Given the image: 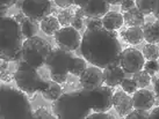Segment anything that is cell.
Returning a JSON list of instances; mask_svg holds the SVG:
<instances>
[{
	"label": "cell",
	"instance_id": "6da1fadb",
	"mask_svg": "<svg viewBox=\"0 0 159 119\" xmlns=\"http://www.w3.org/2000/svg\"><path fill=\"white\" fill-rule=\"evenodd\" d=\"M80 52L91 65L102 70L121 66L122 48L117 34L105 27L86 29L80 43Z\"/></svg>",
	"mask_w": 159,
	"mask_h": 119
},
{
	"label": "cell",
	"instance_id": "7a4b0ae2",
	"mask_svg": "<svg viewBox=\"0 0 159 119\" xmlns=\"http://www.w3.org/2000/svg\"><path fill=\"white\" fill-rule=\"evenodd\" d=\"M25 36L20 23L12 16H1L0 20V57L6 62H22Z\"/></svg>",
	"mask_w": 159,
	"mask_h": 119
},
{
	"label": "cell",
	"instance_id": "3957f363",
	"mask_svg": "<svg viewBox=\"0 0 159 119\" xmlns=\"http://www.w3.org/2000/svg\"><path fill=\"white\" fill-rule=\"evenodd\" d=\"M53 112L61 119H84L89 116L92 103L89 94L83 88L80 91L63 94L53 101Z\"/></svg>",
	"mask_w": 159,
	"mask_h": 119
},
{
	"label": "cell",
	"instance_id": "277c9868",
	"mask_svg": "<svg viewBox=\"0 0 159 119\" xmlns=\"http://www.w3.org/2000/svg\"><path fill=\"white\" fill-rule=\"evenodd\" d=\"M0 97V117L2 119L34 118L30 103L20 88L1 84Z\"/></svg>",
	"mask_w": 159,
	"mask_h": 119
},
{
	"label": "cell",
	"instance_id": "5b68a950",
	"mask_svg": "<svg viewBox=\"0 0 159 119\" xmlns=\"http://www.w3.org/2000/svg\"><path fill=\"white\" fill-rule=\"evenodd\" d=\"M14 80L18 88L28 95H33L37 91L42 94L48 87V80L45 81L41 78L37 72V67H34L25 60L19 64L14 73Z\"/></svg>",
	"mask_w": 159,
	"mask_h": 119
},
{
	"label": "cell",
	"instance_id": "8992f818",
	"mask_svg": "<svg viewBox=\"0 0 159 119\" xmlns=\"http://www.w3.org/2000/svg\"><path fill=\"white\" fill-rule=\"evenodd\" d=\"M51 50L52 49L47 40L41 37L34 36L30 38H27L23 42L22 59L34 67L39 68L45 64Z\"/></svg>",
	"mask_w": 159,
	"mask_h": 119
},
{
	"label": "cell",
	"instance_id": "52a82bcc",
	"mask_svg": "<svg viewBox=\"0 0 159 119\" xmlns=\"http://www.w3.org/2000/svg\"><path fill=\"white\" fill-rule=\"evenodd\" d=\"M73 59L75 57L71 51H66L61 48L52 49L47 58L45 65L52 73L67 74V73H70Z\"/></svg>",
	"mask_w": 159,
	"mask_h": 119
},
{
	"label": "cell",
	"instance_id": "ba28073f",
	"mask_svg": "<svg viewBox=\"0 0 159 119\" xmlns=\"http://www.w3.org/2000/svg\"><path fill=\"white\" fill-rule=\"evenodd\" d=\"M85 89V88H84ZM89 94L94 112H107L113 108L114 93L109 86H101L95 89H85Z\"/></svg>",
	"mask_w": 159,
	"mask_h": 119
},
{
	"label": "cell",
	"instance_id": "9c48e42d",
	"mask_svg": "<svg viewBox=\"0 0 159 119\" xmlns=\"http://www.w3.org/2000/svg\"><path fill=\"white\" fill-rule=\"evenodd\" d=\"M25 15L36 21H42L52 12L51 0H23L21 7Z\"/></svg>",
	"mask_w": 159,
	"mask_h": 119
},
{
	"label": "cell",
	"instance_id": "30bf717a",
	"mask_svg": "<svg viewBox=\"0 0 159 119\" xmlns=\"http://www.w3.org/2000/svg\"><path fill=\"white\" fill-rule=\"evenodd\" d=\"M55 40L58 48L64 49L66 51H75L80 46L81 37L79 31L72 26L63 27L55 34Z\"/></svg>",
	"mask_w": 159,
	"mask_h": 119
},
{
	"label": "cell",
	"instance_id": "8fae6325",
	"mask_svg": "<svg viewBox=\"0 0 159 119\" xmlns=\"http://www.w3.org/2000/svg\"><path fill=\"white\" fill-rule=\"evenodd\" d=\"M144 54L135 48H127L122 50L121 53V67L125 73L134 74L136 72L141 71L145 65Z\"/></svg>",
	"mask_w": 159,
	"mask_h": 119
},
{
	"label": "cell",
	"instance_id": "7c38bea8",
	"mask_svg": "<svg viewBox=\"0 0 159 119\" xmlns=\"http://www.w3.org/2000/svg\"><path fill=\"white\" fill-rule=\"evenodd\" d=\"M102 68L98 66L87 67L84 71V73L80 75L79 82L81 87L85 89H95L98 87H101L105 83V78H103V72Z\"/></svg>",
	"mask_w": 159,
	"mask_h": 119
},
{
	"label": "cell",
	"instance_id": "4fadbf2b",
	"mask_svg": "<svg viewBox=\"0 0 159 119\" xmlns=\"http://www.w3.org/2000/svg\"><path fill=\"white\" fill-rule=\"evenodd\" d=\"M86 18H100L102 19L109 12L111 4L107 0H85L80 6Z\"/></svg>",
	"mask_w": 159,
	"mask_h": 119
},
{
	"label": "cell",
	"instance_id": "5bb4252c",
	"mask_svg": "<svg viewBox=\"0 0 159 119\" xmlns=\"http://www.w3.org/2000/svg\"><path fill=\"white\" fill-rule=\"evenodd\" d=\"M113 105H114L116 112L119 113L121 117H125L129 115L134 109V102L133 97L129 96L128 93L125 91H117L114 94V101H113Z\"/></svg>",
	"mask_w": 159,
	"mask_h": 119
},
{
	"label": "cell",
	"instance_id": "9a60e30c",
	"mask_svg": "<svg viewBox=\"0 0 159 119\" xmlns=\"http://www.w3.org/2000/svg\"><path fill=\"white\" fill-rule=\"evenodd\" d=\"M134 108L141 110H150L155 105V95L148 89L136 90L133 96Z\"/></svg>",
	"mask_w": 159,
	"mask_h": 119
},
{
	"label": "cell",
	"instance_id": "2e32d148",
	"mask_svg": "<svg viewBox=\"0 0 159 119\" xmlns=\"http://www.w3.org/2000/svg\"><path fill=\"white\" fill-rule=\"evenodd\" d=\"M103 78L105 83L109 87H116L122 83V81L125 79V72L121 66L109 67L103 70Z\"/></svg>",
	"mask_w": 159,
	"mask_h": 119
},
{
	"label": "cell",
	"instance_id": "e0dca14e",
	"mask_svg": "<svg viewBox=\"0 0 159 119\" xmlns=\"http://www.w3.org/2000/svg\"><path fill=\"white\" fill-rule=\"evenodd\" d=\"M124 22L129 27H142L145 23V15L137 7L129 9L123 14Z\"/></svg>",
	"mask_w": 159,
	"mask_h": 119
},
{
	"label": "cell",
	"instance_id": "ac0fdd59",
	"mask_svg": "<svg viewBox=\"0 0 159 119\" xmlns=\"http://www.w3.org/2000/svg\"><path fill=\"white\" fill-rule=\"evenodd\" d=\"M103 27L109 29V30H117L120 29L124 22V18L121 13L117 12H108V13L102 18Z\"/></svg>",
	"mask_w": 159,
	"mask_h": 119
},
{
	"label": "cell",
	"instance_id": "d6986e66",
	"mask_svg": "<svg viewBox=\"0 0 159 119\" xmlns=\"http://www.w3.org/2000/svg\"><path fill=\"white\" fill-rule=\"evenodd\" d=\"M121 36L124 38L125 42L129 44H139L142 40H144V34H143V28L142 27H129L121 32Z\"/></svg>",
	"mask_w": 159,
	"mask_h": 119
},
{
	"label": "cell",
	"instance_id": "ffe728a7",
	"mask_svg": "<svg viewBox=\"0 0 159 119\" xmlns=\"http://www.w3.org/2000/svg\"><path fill=\"white\" fill-rule=\"evenodd\" d=\"M39 22H40V21H36V20L28 18V16H26V18L20 22L21 30H22V34L26 40L36 36L39 29L41 28V23H39Z\"/></svg>",
	"mask_w": 159,
	"mask_h": 119
},
{
	"label": "cell",
	"instance_id": "44dd1931",
	"mask_svg": "<svg viewBox=\"0 0 159 119\" xmlns=\"http://www.w3.org/2000/svg\"><path fill=\"white\" fill-rule=\"evenodd\" d=\"M143 34H144V40L148 43H159V22H149L144 23L143 26Z\"/></svg>",
	"mask_w": 159,
	"mask_h": 119
},
{
	"label": "cell",
	"instance_id": "7402d4cb",
	"mask_svg": "<svg viewBox=\"0 0 159 119\" xmlns=\"http://www.w3.org/2000/svg\"><path fill=\"white\" fill-rule=\"evenodd\" d=\"M40 23H41V29L43 30L44 34H47L49 36L55 35L61 29V23L58 21V19L55 18V16H51V15H49L45 19H43Z\"/></svg>",
	"mask_w": 159,
	"mask_h": 119
},
{
	"label": "cell",
	"instance_id": "603a6c76",
	"mask_svg": "<svg viewBox=\"0 0 159 119\" xmlns=\"http://www.w3.org/2000/svg\"><path fill=\"white\" fill-rule=\"evenodd\" d=\"M43 97L48 101H56L58 97L63 95V89L61 83L55 82L53 80H48V87L42 93Z\"/></svg>",
	"mask_w": 159,
	"mask_h": 119
},
{
	"label": "cell",
	"instance_id": "cb8c5ba5",
	"mask_svg": "<svg viewBox=\"0 0 159 119\" xmlns=\"http://www.w3.org/2000/svg\"><path fill=\"white\" fill-rule=\"evenodd\" d=\"M134 81L136 82L138 88H146L151 83V75L146 71H138L134 73Z\"/></svg>",
	"mask_w": 159,
	"mask_h": 119
},
{
	"label": "cell",
	"instance_id": "d4e9b609",
	"mask_svg": "<svg viewBox=\"0 0 159 119\" xmlns=\"http://www.w3.org/2000/svg\"><path fill=\"white\" fill-rule=\"evenodd\" d=\"M86 59H81V58L75 57L73 62H72V66H71L70 73L71 74L75 75V76H80V75L84 73V71L87 68L86 66Z\"/></svg>",
	"mask_w": 159,
	"mask_h": 119
},
{
	"label": "cell",
	"instance_id": "484cf974",
	"mask_svg": "<svg viewBox=\"0 0 159 119\" xmlns=\"http://www.w3.org/2000/svg\"><path fill=\"white\" fill-rule=\"evenodd\" d=\"M143 54L148 60H157L159 59V48L156 44L149 43L143 46Z\"/></svg>",
	"mask_w": 159,
	"mask_h": 119
},
{
	"label": "cell",
	"instance_id": "4316f807",
	"mask_svg": "<svg viewBox=\"0 0 159 119\" xmlns=\"http://www.w3.org/2000/svg\"><path fill=\"white\" fill-rule=\"evenodd\" d=\"M73 18H75V14L72 13V11L69 8H63V11H61L58 13V16H57L61 26L63 27L71 26V22H72Z\"/></svg>",
	"mask_w": 159,
	"mask_h": 119
},
{
	"label": "cell",
	"instance_id": "83f0119b",
	"mask_svg": "<svg viewBox=\"0 0 159 119\" xmlns=\"http://www.w3.org/2000/svg\"><path fill=\"white\" fill-rule=\"evenodd\" d=\"M152 2L153 0H136V7L144 15L152 14Z\"/></svg>",
	"mask_w": 159,
	"mask_h": 119
},
{
	"label": "cell",
	"instance_id": "f1b7e54d",
	"mask_svg": "<svg viewBox=\"0 0 159 119\" xmlns=\"http://www.w3.org/2000/svg\"><path fill=\"white\" fill-rule=\"evenodd\" d=\"M150 117V112L148 110H141V109H135L129 115L125 116L127 119H146Z\"/></svg>",
	"mask_w": 159,
	"mask_h": 119
},
{
	"label": "cell",
	"instance_id": "f546056e",
	"mask_svg": "<svg viewBox=\"0 0 159 119\" xmlns=\"http://www.w3.org/2000/svg\"><path fill=\"white\" fill-rule=\"evenodd\" d=\"M121 87L123 89L125 93L128 94H134L137 90V84L136 82L134 81V79H124L121 83Z\"/></svg>",
	"mask_w": 159,
	"mask_h": 119
},
{
	"label": "cell",
	"instance_id": "4dcf8cb0",
	"mask_svg": "<svg viewBox=\"0 0 159 119\" xmlns=\"http://www.w3.org/2000/svg\"><path fill=\"white\" fill-rule=\"evenodd\" d=\"M85 24H86V27H87L89 29L103 27L102 19H100V18H85Z\"/></svg>",
	"mask_w": 159,
	"mask_h": 119
},
{
	"label": "cell",
	"instance_id": "1f68e13d",
	"mask_svg": "<svg viewBox=\"0 0 159 119\" xmlns=\"http://www.w3.org/2000/svg\"><path fill=\"white\" fill-rule=\"evenodd\" d=\"M144 70L150 75H156V73L159 71V62H157V60L146 62V64L144 65Z\"/></svg>",
	"mask_w": 159,
	"mask_h": 119
},
{
	"label": "cell",
	"instance_id": "d6a6232c",
	"mask_svg": "<svg viewBox=\"0 0 159 119\" xmlns=\"http://www.w3.org/2000/svg\"><path fill=\"white\" fill-rule=\"evenodd\" d=\"M34 118L36 119H52V115L50 113V112H48V111L45 110L44 108H40V109H37V110L34 112Z\"/></svg>",
	"mask_w": 159,
	"mask_h": 119
},
{
	"label": "cell",
	"instance_id": "836d02e7",
	"mask_svg": "<svg viewBox=\"0 0 159 119\" xmlns=\"http://www.w3.org/2000/svg\"><path fill=\"white\" fill-rule=\"evenodd\" d=\"M50 79L53 80L55 82L58 83H64L67 80V74H62V73H52L50 72Z\"/></svg>",
	"mask_w": 159,
	"mask_h": 119
},
{
	"label": "cell",
	"instance_id": "e575fe53",
	"mask_svg": "<svg viewBox=\"0 0 159 119\" xmlns=\"http://www.w3.org/2000/svg\"><path fill=\"white\" fill-rule=\"evenodd\" d=\"M136 7V0H123L121 2V11L122 12H127L129 9Z\"/></svg>",
	"mask_w": 159,
	"mask_h": 119
},
{
	"label": "cell",
	"instance_id": "d590c367",
	"mask_svg": "<svg viewBox=\"0 0 159 119\" xmlns=\"http://www.w3.org/2000/svg\"><path fill=\"white\" fill-rule=\"evenodd\" d=\"M87 118L89 119H113L114 117L106 113V112H94L93 115H89Z\"/></svg>",
	"mask_w": 159,
	"mask_h": 119
},
{
	"label": "cell",
	"instance_id": "8d00e7d4",
	"mask_svg": "<svg viewBox=\"0 0 159 119\" xmlns=\"http://www.w3.org/2000/svg\"><path fill=\"white\" fill-rule=\"evenodd\" d=\"M53 1L61 8H70L72 5H75V0H53Z\"/></svg>",
	"mask_w": 159,
	"mask_h": 119
},
{
	"label": "cell",
	"instance_id": "74e56055",
	"mask_svg": "<svg viewBox=\"0 0 159 119\" xmlns=\"http://www.w3.org/2000/svg\"><path fill=\"white\" fill-rule=\"evenodd\" d=\"M84 19L79 18V16H77V15H75V18H73V20H72V22H71V26L73 27V28H75L77 30H80L81 28H83V26H84Z\"/></svg>",
	"mask_w": 159,
	"mask_h": 119
},
{
	"label": "cell",
	"instance_id": "f35d334b",
	"mask_svg": "<svg viewBox=\"0 0 159 119\" xmlns=\"http://www.w3.org/2000/svg\"><path fill=\"white\" fill-rule=\"evenodd\" d=\"M152 14L159 20V0H153L152 2Z\"/></svg>",
	"mask_w": 159,
	"mask_h": 119
},
{
	"label": "cell",
	"instance_id": "ab89813d",
	"mask_svg": "<svg viewBox=\"0 0 159 119\" xmlns=\"http://www.w3.org/2000/svg\"><path fill=\"white\" fill-rule=\"evenodd\" d=\"M18 0H0V4H1V7H11L13 5L16 4Z\"/></svg>",
	"mask_w": 159,
	"mask_h": 119
},
{
	"label": "cell",
	"instance_id": "60d3db41",
	"mask_svg": "<svg viewBox=\"0 0 159 119\" xmlns=\"http://www.w3.org/2000/svg\"><path fill=\"white\" fill-rule=\"evenodd\" d=\"M151 82H153V91H155L156 96H159V79L156 78H151Z\"/></svg>",
	"mask_w": 159,
	"mask_h": 119
},
{
	"label": "cell",
	"instance_id": "b9f144b4",
	"mask_svg": "<svg viewBox=\"0 0 159 119\" xmlns=\"http://www.w3.org/2000/svg\"><path fill=\"white\" fill-rule=\"evenodd\" d=\"M150 119H159V105L150 112Z\"/></svg>",
	"mask_w": 159,
	"mask_h": 119
},
{
	"label": "cell",
	"instance_id": "7bdbcfd3",
	"mask_svg": "<svg viewBox=\"0 0 159 119\" xmlns=\"http://www.w3.org/2000/svg\"><path fill=\"white\" fill-rule=\"evenodd\" d=\"M75 15H77V16H79V18H81V19H85V18H86V16H85L84 11H83V8H81V7H79V8L75 9Z\"/></svg>",
	"mask_w": 159,
	"mask_h": 119
},
{
	"label": "cell",
	"instance_id": "ee69618b",
	"mask_svg": "<svg viewBox=\"0 0 159 119\" xmlns=\"http://www.w3.org/2000/svg\"><path fill=\"white\" fill-rule=\"evenodd\" d=\"M25 18H26V15H25V13H23L22 11H21L20 13H18L16 15H15V16H14V19H15V20H16V21H18L19 23L21 22V21H22V20Z\"/></svg>",
	"mask_w": 159,
	"mask_h": 119
},
{
	"label": "cell",
	"instance_id": "f6af8a7d",
	"mask_svg": "<svg viewBox=\"0 0 159 119\" xmlns=\"http://www.w3.org/2000/svg\"><path fill=\"white\" fill-rule=\"evenodd\" d=\"M107 1L111 5H119V4L121 5V2H122L123 0H107Z\"/></svg>",
	"mask_w": 159,
	"mask_h": 119
},
{
	"label": "cell",
	"instance_id": "bcb514c9",
	"mask_svg": "<svg viewBox=\"0 0 159 119\" xmlns=\"http://www.w3.org/2000/svg\"><path fill=\"white\" fill-rule=\"evenodd\" d=\"M8 7H1V16H5V14L7 13Z\"/></svg>",
	"mask_w": 159,
	"mask_h": 119
},
{
	"label": "cell",
	"instance_id": "7dc6e473",
	"mask_svg": "<svg viewBox=\"0 0 159 119\" xmlns=\"http://www.w3.org/2000/svg\"><path fill=\"white\" fill-rule=\"evenodd\" d=\"M84 1L85 0H75V5H77V6H81V5L84 4Z\"/></svg>",
	"mask_w": 159,
	"mask_h": 119
},
{
	"label": "cell",
	"instance_id": "c3c4849f",
	"mask_svg": "<svg viewBox=\"0 0 159 119\" xmlns=\"http://www.w3.org/2000/svg\"><path fill=\"white\" fill-rule=\"evenodd\" d=\"M155 104H156L157 106L159 105V96H156V97H155Z\"/></svg>",
	"mask_w": 159,
	"mask_h": 119
},
{
	"label": "cell",
	"instance_id": "681fc988",
	"mask_svg": "<svg viewBox=\"0 0 159 119\" xmlns=\"http://www.w3.org/2000/svg\"><path fill=\"white\" fill-rule=\"evenodd\" d=\"M51 1H52V0H51Z\"/></svg>",
	"mask_w": 159,
	"mask_h": 119
},
{
	"label": "cell",
	"instance_id": "f907efd6",
	"mask_svg": "<svg viewBox=\"0 0 159 119\" xmlns=\"http://www.w3.org/2000/svg\"><path fill=\"white\" fill-rule=\"evenodd\" d=\"M158 62H159V60H158Z\"/></svg>",
	"mask_w": 159,
	"mask_h": 119
}]
</instances>
